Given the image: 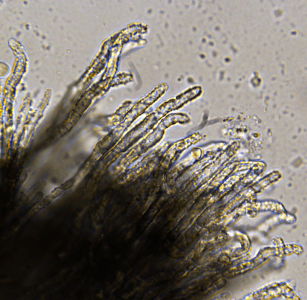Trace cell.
Masks as SVG:
<instances>
[{"label":"cell","instance_id":"cell-1","mask_svg":"<svg viewBox=\"0 0 307 300\" xmlns=\"http://www.w3.org/2000/svg\"><path fill=\"white\" fill-rule=\"evenodd\" d=\"M61 188H57L54 189L47 195L37 204L32 209L34 212L37 211L49 205L53 200L60 195L61 193Z\"/></svg>","mask_w":307,"mask_h":300}]
</instances>
